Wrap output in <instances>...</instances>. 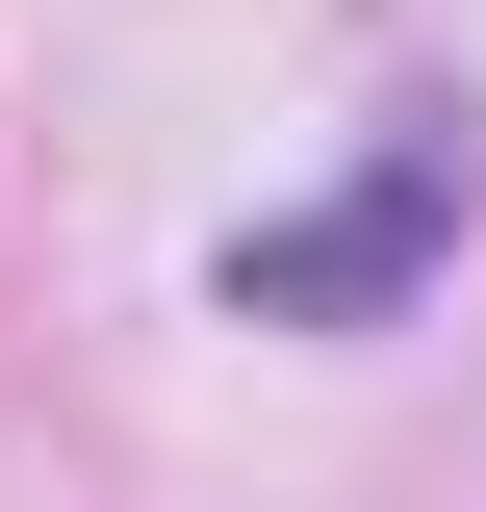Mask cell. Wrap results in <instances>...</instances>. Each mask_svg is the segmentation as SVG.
<instances>
[{"mask_svg":"<svg viewBox=\"0 0 486 512\" xmlns=\"http://www.w3.org/2000/svg\"><path fill=\"white\" fill-rule=\"evenodd\" d=\"M461 205H486V154H461V103H384V154L333 205H282V231H231V308L256 333H384L435 282V256H461Z\"/></svg>","mask_w":486,"mask_h":512,"instance_id":"obj_1","label":"cell"}]
</instances>
